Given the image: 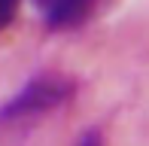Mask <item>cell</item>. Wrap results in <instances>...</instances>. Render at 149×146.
Segmentation results:
<instances>
[{
  "mask_svg": "<svg viewBox=\"0 0 149 146\" xmlns=\"http://www.w3.org/2000/svg\"><path fill=\"white\" fill-rule=\"evenodd\" d=\"M73 95H76V82L70 76H61V73H37L28 82L18 85V91H12L9 101L0 104V128L49 116V113L61 110L64 104H70Z\"/></svg>",
  "mask_w": 149,
  "mask_h": 146,
  "instance_id": "1",
  "label": "cell"
},
{
  "mask_svg": "<svg viewBox=\"0 0 149 146\" xmlns=\"http://www.w3.org/2000/svg\"><path fill=\"white\" fill-rule=\"evenodd\" d=\"M18 6H22V0H0V31L12 24V18L18 15Z\"/></svg>",
  "mask_w": 149,
  "mask_h": 146,
  "instance_id": "3",
  "label": "cell"
},
{
  "mask_svg": "<svg viewBox=\"0 0 149 146\" xmlns=\"http://www.w3.org/2000/svg\"><path fill=\"white\" fill-rule=\"evenodd\" d=\"M76 146H104V137H100L97 128H88V131L76 140Z\"/></svg>",
  "mask_w": 149,
  "mask_h": 146,
  "instance_id": "4",
  "label": "cell"
},
{
  "mask_svg": "<svg viewBox=\"0 0 149 146\" xmlns=\"http://www.w3.org/2000/svg\"><path fill=\"white\" fill-rule=\"evenodd\" d=\"M94 3L97 0H37V9L49 31H70L91 15Z\"/></svg>",
  "mask_w": 149,
  "mask_h": 146,
  "instance_id": "2",
  "label": "cell"
}]
</instances>
